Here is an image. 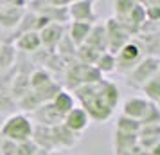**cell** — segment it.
I'll list each match as a JSON object with an SVG mask.
<instances>
[{
  "label": "cell",
  "instance_id": "cell-15",
  "mask_svg": "<svg viewBox=\"0 0 160 155\" xmlns=\"http://www.w3.org/2000/svg\"><path fill=\"white\" fill-rule=\"evenodd\" d=\"M83 45L90 47L92 51H95L97 54L106 52V34H104V23H94L92 31L88 34L87 42Z\"/></svg>",
  "mask_w": 160,
  "mask_h": 155
},
{
  "label": "cell",
  "instance_id": "cell-27",
  "mask_svg": "<svg viewBox=\"0 0 160 155\" xmlns=\"http://www.w3.org/2000/svg\"><path fill=\"white\" fill-rule=\"evenodd\" d=\"M38 152L36 144L32 141H25V142H18L16 144V152L15 155H34Z\"/></svg>",
  "mask_w": 160,
  "mask_h": 155
},
{
  "label": "cell",
  "instance_id": "cell-29",
  "mask_svg": "<svg viewBox=\"0 0 160 155\" xmlns=\"http://www.w3.org/2000/svg\"><path fill=\"white\" fill-rule=\"evenodd\" d=\"M54 155H78L76 152H56Z\"/></svg>",
  "mask_w": 160,
  "mask_h": 155
},
{
  "label": "cell",
  "instance_id": "cell-14",
  "mask_svg": "<svg viewBox=\"0 0 160 155\" xmlns=\"http://www.w3.org/2000/svg\"><path fill=\"white\" fill-rule=\"evenodd\" d=\"M34 125V123H32ZM31 141L36 144L38 150H45L54 153V144H52V133L49 126H42V125H34L32 126V135Z\"/></svg>",
  "mask_w": 160,
  "mask_h": 155
},
{
  "label": "cell",
  "instance_id": "cell-11",
  "mask_svg": "<svg viewBox=\"0 0 160 155\" xmlns=\"http://www.w3.org/2000/svg\"><path fill=\"white\" fill-rule=\"evenodd\" d=\"M40 36V44L42 47L49 49V51H56L58 45L61 44V40L65 38V25L61 23H49L43 29L38 33Z\"/></svg>",
  "mask_w": 160,
  "mask_h": 155
},
{
  "label": "cell",
  "instance_id": "cell-7",
  "mask_svg": "<svg viewBox=\"0 0 160 155\" xmlns=\"http://www.w3.org/2000/svg\"><path fill=\"white\" fill-rule=\"evenodd\" d=\"M95 4L92 0H74L67 8V16L72 22L79 23H95L97 15H95Z\"/></svg>",
  "mask_w": 160,
  "mask_h": 155
},
{
  "label": "cell",
  "instance_id": "cell-17",
  "mask_svg": "<svg viewBox=\"0 0 160 155\" xmlns=\"http://www.w3.org/2000/svg\"><path fill=\"white\" fill-rule=\"evenodd\" d=\"M51 105H52V108L61 116V119H63V116H67V114L76 106V99H74V96L68 92V90L61 89L58 94L54 96V99L51 101Z\"/></svg>",
  "mask_w": 160,
  "mask_h": 155
},
{
  "label": "cell",
  "instance_id": "cell-18",
  "mask_svg": "<svg viewBox=\"0 0 160 155\" xmlns=\"http://www.w3.org/2000/svg\"><path fill=\"white\" fill-rule=\"evenodd\" d=\"M138 144V135H128V133H121L113 130V150L115 155H124L130 152L131 148Z\"/></svg>",
  "mask_w": 160,
  "mask_h": 155
},
{
  "label": "cell",
  "instance_id": "cell-2",
  "mask_svg": "<svg viewBox=\"0 0 160 155\" xmlns=\"http://www.w3.org/2000/svg\"><path fill=\"white\" fill-rule=\"evenodd\" d=\"M32 121L27 114H11L0 126V133L4 139H9L13 142H25L31 141L32 135Z\"/></svg>",
  "mask_w": 160,
  "mask_h": 155
},
{
  "label": "cell",
  "instance_id": "cell-28",
  "mask_svg": "<svg viewBox=\"0 0 160 155\" xmlns=\"http://www.w3.org/2000/svg\"><path fill=\"white\" fill-rule=\"evenodd\" d=\"M15 152H16V142L2 137V141H0V155H15Z\"/></svg>",
  "mask_w": 160,
  "mask_h": 155
},
{
  "label": "cell",
  "instance_id": "cell-21",
  "mask_svg": "<svg viewBox=\"0 0 160 155\" xmlns=\"http://www.w3.org/2000/svg\"><path fill=\"white\" fill-rule=\"evenodd\" d=\"M54 81L51 78V74L47 72L45 69H38V70H34V72L29 76V89L32 90V92H38V90L45 89L47 85H51V83Z\"/></svg>",
  "mask_w": 160,
  "mask_h": 155
},
{
  "label": "cell",
  "instance_id": "cell-10",
  "mask_svg": "<svg viewBox=\"0 0 160 155\" xmlns=\"http://www.w3.org/2000/svg\"><path fill=\"white\" fill-rule=\"evenodd\" d=\"M151 106H153V103L146 101L144 97L131 96L122 103V114L121 116H126V117L133 119V121L142 123L146 119V116H148V112L151 110Z\"/></svg>",
  "mask_w": 160,
  "mask_h": 155
},
{
  "label": "cell",
  "instance_id": "cell-9",
  "mask_svg": "<svg viewBox=\"0 0 160 155\" xmlns=\"http://www.w3.org/2000/svg\"><path fill=\"white\" fill-rule=\"evenodd\" d=\"M27 2H4V8L0 9V25L4 29H15L25 13Z\"/></svg>",
  "mask_w": 160,
  "mask_h": 155
},
{
  "label": "cell",
  "instance_id": "cell-6",
  "mask_svg": "<svg viewBox=\"0 0 160 155\" xmlns=\"http://www.w3.org/2000/svg\"><path fill=\"white\" fill-rule=\"evenodd\" d=\"M144 56L146 54H144L142 45L138 44L137 40H130V42L115 54V70H121V72L128 74Z\"/></svg>",
  "mask_w": 160,
  "mask_h": 155
},
{
  "label": "cell",
  "instance_id": "cell-13",
  "mask_svg": "<svg viewBox=\"0 0 160 155\" xmlns=\"http://www.w3.org/2000/svg\"><path fill=\"white\" fill-rule=\"evenodd\" d=\"M31 121H32L34 125H42V126H49V128H52V126L59 125L63 119H61V116H59L58 112L52 108L51 103H43V105H40L36 110L32 112Z\"/></svg>",
  "mask_w": 160,
  "mask_h": 155
},
{
  "label": "cell",
  "instance_id": "cell-22",
  "mask_svg": "<svg viewBox=\"0 0 160 155\" xmlns=\"http://www.w3.org/2000/svg\"><path fill=\"white\" fill-rule=\"evenodd\" d=\"M94 69L101 74H112L115 72V56L112 52H101L94 63Z\"/></svg>",
  "mask_w": 160,
  "mask_h": 155
},
{
  "label": "cell",
  "instance_id": "cell-16",
  "mask_svg": "<svg viewBox=\"0 0 160 155\" xmlns=\"http://www.w3.org/2000/svg\"><path fill=\"white\" fill-rule=\"evenodd\" d=\"M92 25L94 23H79V22H72L68 25V40L72 42V45L78 49L81 45L87 42L88 34H90V31H92Z\"/></svg>",
  "mask_w": 160,
  "mask_h": 155
},
{
  "label": "cell",
  "instance_id": "cell-30",
  "mask_svg": "<svg viewBox=\"0 0 160 155\" xmlns=\"http://www.w3.org/2000/svg\"><path fill=\"white\" fill-rule=\"evenodd\" d=\"M34 155H54V153H51V152H45V150H38Z\"/></svg>",
  "mask_w": 160,
  "mask_h": 155
},
{
  "label": "cell",
  "instance_id": "cell-5",
  "mask_svg": "<svg viewBox=\"0 0 160 155\" xmlns=\"http://www.w3.org/2000/svg\"><path fill=\"white\" fill-rule=\"evenodd\" d=\"M104 34H106V52H112L113 56L131 40L128 29L113 18L104 22Z\"/></svg>",
  "mask_w": 160,
  "mask_h": 155
},
{
  "label": "cell",
  "instance_id": "cell-3",
  "mask_svg": "<svg viewBox=\"0 0 160 155\" xmlns=\"http://www.w3.org/2000/svg\"><path fill=\"white\" fill-rule=\"evenodd\" d=\"M160 70V59L158 56H151V54H146L144 58L138 61L137 65L131 69L130 72L126 74V83L133 87V89H140L146 81H149L151 78L158 76Z\"/></svg>",
  "mask_w": 160,
  "mask_h": 155
},
{
  "label": "cell",
  "instance_id": "cell-8",
  "mask_svg": "<svg viewBox=\"0 0 160 155\" xmlns=\"http://www.w3.org/2000/svg\"><path fill=\"white\" fill-rule=\"evenodd\" d=\"M52 144H54V153L56 152H72L79 142V135L72 133L63 123L52 126Z\"/></svg>",
  "mask_w": 160,
  "mask_h": 155
},
{
  "label": "cell",
  "instance_id": "cell-20",
  "mask_svg": "<svg viewBox=\"0 0 160 155\" xmlns=\"http://www.w3.org/2000/svg\"><path fill=\"white\" fill-rule=\"evenodd\" d=\"M140 90H142V94H144V99L146 101H149V103L153 105H158V99H160V74L158 76H155V78H151L149 81H146L142 87H140Z\"/></svg>",
  "mask_w": 160,
  "mask_h": 155
},
{
  "label": "cell",
  "instance_id": "cell-31",
  "mask_svg": "<svg viewBox=\"0 0 160 155\" xmlns=\"http://www.w3.org/2000/svg\"><path fill=\"white\" fill-rule=\"evenodd\" d=\"M4 8V0H0V9Z\"/></svg>",
  "mask_w": 160,
  "mask_h": 155
},
{
  "label": "cell",
  "instance_id": "cell-1",
  "mask_svg": "<svg viewBox=\"0 0 160 155\" xmlns=\"http://www.w3.org/2000/svg\"><path fill=\"white\" fill-rule=\"evenodd\" d=\"M74 99L81 103V108L87 112L92 123H106L115 110L117 103L121 99V92L113 81H101L81 85L74 90Z\"/></svg>",
  "mask_w": 160,
  "mask_h": 155
},
{
  "label": "cell",
  "instance_id": "cell-12",
  "mask_svg": "<svg viewBox=\"0 0 160 155\" xmlns=\"http://www.w3.org/2000/svg\"><path fill=\"white\" fill-rule=\"evenodd\" d=\"M61 123H63L72 133L81 135V133L90 126L92 121H90V117L87 116V112L83 110L81 106H74L67 116H63V121H61Z\"/></svg>",
  "mask_w": 160,
  "mask_h": 155
},
{
  "label": "cell",
  "instance_id": "cell-25",
  "mask_svg": "<svg viewBox=\"0 0 160 155\" xmlns=\"http://www.w3.org/2000/svg\"><path fill=\"white\" fill-rule=\"evenodd\" d=\"M40 105H43V103L40 101V97H38L32 90H29L27 94H23V96L18 99V106H20L23 112H34Z\"/></svg>",
  "mask_w": 160,
  "mask_h": 155
},
{
  "label": "cell",
  "instance_id": "cell-4",
  "mask_svg": "<svg viewBox=\"0 0 160 155\" xmlns=\"http://www.w3.org/2000/svg\"><path fill=\"white\" fill-rule=\"evenodd\" d=\"M67 87L68 89H79L81 85H88V83L101 81L102 76L94 69V65H83L79 61H74L67 67Z\"/></svg>",
  "mask_w": 160,
  "mask_h": 155
},
{
  "label": "cell",
  "instance_id": "cell-26",
  "mask_svg": "<svg viewBox=\"0 0 160 155\" xmlns=\"http://www.w3.org/2000/svg\"><path fill=\"white\" fill-rule=\"evenodd\" d=\"M13 61H15V49L11 45H2L0 47V67L8 69L13 65Z\"/></svg>",
  "mask_w": 160,
  "mask_h": 155
},
{
  "label": "cell",
  "instance_id": "cell-24",
  "mask_svg": "<svg viewBox=\"0 0 160 155\" xmlns=\"http://www.w3.org/2000/svg\"><path fill=\"white\" fill-rule=\"evenodd\" d=\"M115 132L128 133V135H138V132H140V123L126 117V116H119V119H117V123H115Z\"/></svg>",
  "mask_w": 160,
  "mask_h": 155
},
{
  "label": "cell",
  "instance_id": "cell-23",
  "mask_svg": "<svg viewBox=\"0 0 160 155\" xmlns=\"http://www.w3.org/2000/svg\"><path fill=\"white\" fill-rule=\"evenodd\" d=\"M135 6L133 0H117L112 2V8H113V20H117L119 23H124L130 16L131 9Z\"/></svg>",
  "mask_w": 160,
  "mask_h": 155
},
{
  "label": "cell",
  "instance_id": "cell-32",
  "mask_svg": "<svg viewBox=\"0 0 160 155\" xmlns=\"http://www.w3.org/2000/svg\"><path fill=\"white\" fill-rule=\"evenodd\" d=\"M0 141H2V133H0Z\"/></svg>",
  "mask_w": 160,
  "mask_h": 155
},
{
  "label": "cell",
  "instance_id": "cell-19",
  "mask_svg": "<svg viewBox=\"0 0 160 155\" xmlns=\"http://www.w3.org/2000/svg\"><path fill=\"white\" fill-rule=\"evenodd\" d=\"M15 47L16 49H20L22 52H36L40 51V36H38V33L34 31H31V33H23L20 36L15 40Z\"/></svg>",
  "mask_w": 160,
  "mask_h": 155
}]
</instances>
